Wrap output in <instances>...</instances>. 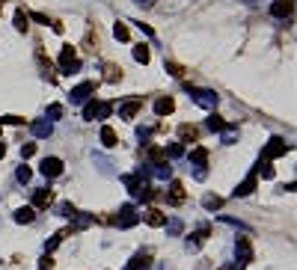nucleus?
Returning a JSON list of instances; mask_svg holds the SVG:
<instances>
[{
	"mask_svg": "<svg viewBox=\"0 0 297 270\" xmlns=\"http://www.w3.org/2000/svg\"><path fill=\"white\" fill-rule=\"evenodd\" d=\"M134 59H137V62H143V65H146V62H149V59H152V54H149V45H143V42H140V45H137V48H134Z\"/></svg>",
	"mask_w": 297,
	"mask_h": 270,
	"instance_id": "23",
	"label": "nucleus"
},
{
	"mask_svg": "<svg viewBox=\"0 0 297 270\" xmlns=\"http://www.w3.org/2000/svg\"><path fill=\"white\" fill-rule=\"evenodd\" d=\"M36 155V143H27V146H21V158H33Z\"/></svg>",
	"mask_w": 297,
	"mask_h": 270,
	"instance_id": "35",
	"label": "nucleus"
},
{
	"mask_svg": "<svg viewBox=\"0 0 297 270\" xmlns=\"http://www.w3.org/2000/svg\"><path fill=\"white\" fill-rule=\"evenodd\" d=\"M125 270H149V253H137V256L128 262Z\"/></svg>",
	"mask_w": 297,
	"mask_h": 270,
	"instance_id": "17",
	"label": "nucleus"
},
{
	"mask_svg": "<svg viewBox=\"0 0 297 270\" xmlns=\"http://www.w3.org/2000/svg\"><path fill=\"white\" fill-rule=\"evenodd\" d=\"M59 65H62V71H65V74H71V71H77V68H80V59H77V54H74V48H71V45H65V48L59 51Z\"/></svg>",
	"mask_w": 297,
	"mask_h": 270,
	"instance_id": "1",
	"label": "nucleus"
},
{
	"mask_svg": "<svg viewBox=\"0 0 297 270\" xmlns=\"http://www.w3.org/2000/svg\"><path fill=\"white\" fill-rule=\"evenodd\" d=\"M65 238H68V229H62V232H57V235H54V238H51V241L45 244V256H51V253H54V250H57V247H59V244L65 241Z\"/></svg>",
	"mask_w": 297,
	"mask_h": 270,
	"instance_id": "20",
	"label": "nucleus"
},
{
	"mask_svg": "<svg viewBox=\"0 0 297 270\" xmlns=\"http://www.w3.org/2000/svg\"><path fill=\"white\" fill-rule=\"evenodd\" d=\"M48 116H51V119H59V116H62V107H59V104H51V107H48Z\"/></svg>",
	"mask_w": 297,
	"mask_h": 270,
	"instance_id": "37",
	"label": "nucleus"
},
{
	"mask_svg": "<svg viewBox=\"0 0 297 270\" xmlns=\"http://www.w3.org/2000/svg\"><path fill=\"white\" fill-rule=\"evenodd\" d=\"M30 175H33V172H30V166H18V181H24V184H27V181H30Z\"/></svg>",
	"mask_w": 297,
	"mask_h": 270,
	"instance_id": "36",
	"label": "nucleus"
},
{
	"mask_svg": "<svg viewBox=\"0 0 297 270\" xmlns=\"http://www.w3.org/2000/svg\"><path fill=\"white\" fill-rule=\"evenodd\" d=\"M190 95H193V101L202 104V107H214V104H217V95L208 92V89H190Z\"/></svg>",
	"mask_w": 297,
	"mask_h": 270,
	"instance_id": "8",
	"label": "nucleus"
},
{
	"mask_svg": "<svg viewBox=\"0 0 297 270\" xmlns=\"http://www.w3.org/2000/svg\"><path fill=\"white\" fill-rule=\"evenodd\" d=\"M292 9H295V3H292V0H277V3L271 6V15L286 18V15H292Z\"/></svg>",
	"mask_w": 297,
	"mask_h": 270,
	"instance_id": "13",
	"label": "nucleus"
},
{
	"mask_svg": "<svg viewBox=\"0 0 297 270\" xmlns=\"http://www.w3.org/2000/svg\"><path fill=\"white\" fill-rule=\"evenodd\" d=\"M51 202H54V193L48 190V187H42V190H36L33 193V211H45V208H51Z\"/></svg>",
	"mask_w": 297,
	"mask_h": 270,
	"instance_id": "6",
	"label": "nucleus"
},
{
	"mask_svg": "<svg viewBox=\"0 0 297 270\" xmlns=\"http://www.w3.org/2000/svg\"><path fill=\"white\" fill-rule=\"evenodd\" d=\"M205 241H208V226H202L196 235H190V238H187V250H190V253H196Z\"/></svg>",
	"mask_w": 297,
	"mask_h": 270,
	"instance_id": "11",
	"label": "nucleus"
},
{
	"mask_svg": "<svg viewBox=\"0 0 297 270\" xmlns=\"http://www.w3.org/2000/svg\"><path fill=\"white\" fill-rule=\"evenodd\" d=\"M167 229H170V232H173V235H178V232H181V223H178V220H173V223H170V226H167Z\"/></svg>",
	"mask_w": 297,
	"mask_h": 270,
	"instance_id": "42",
	"label": "nucleus"
},
{
	"mask_svg": "<svg viewBox=\"0 0 297 270\" xmlns=\"http://www.w3.org/2000/svg\"><path fill=\"white\" fill-rule=\"evenodd\" d=\"M98 48H101V39H98V33H95V30H89V33L83 36V51L98 54Z\"/></svg>",
	"mask_w": 297,
	"mask_h": 270,
	"instance_id": "14",
	"label": "nucleus"
},
{
	"mask_svg": "<svg viewBox=\"0 0 297 270\" xmlns=\"http://www.w3.org/2000/svg\"><path fill=\"white\" fill-rule=\"evenodd\" d=\"M143 220H146L149 226H155V229H158V226H167V214L158 211V208H149V211L143 214Z\"/></svg>",
	"mask_w": 297,
	"mask_h": 270,
	"instance_id": "10",
	"label": "nucleus"
},
{
	"mask_svg": "<svg viewBox=\"0 0 297 270\" xmlns=\"http://www.w3.org/2000/svg\"><path fill=\"white\" fill-rule=\"evenodd\" d=\"M110 110H113V104H110V101H98V104H95V116H98V119H107V116H110Z\"/></svg>",
	"mask_w": 297,
	"mask_h": 270,
	"instance_id": "26",
	"label": "nucleus"
},
{
	"mask_svg": "<svg viewBox=\"0 0 297 270\" xmlns=\"http://www.w3.org/2000/svg\"><path fill=\"white\" fill-rule=\"evenodd\" d=\"M39 169H42L45 178H57V175H62V161L59 158H45Z\"/></svg>",
	"mask_w": 297,
	"mask_h": 270,
	"instance_id": "5",
	"label": "nucleus"
},
{
	"mask_svg": "<svg viewBox=\"0 0 297 270\" xmlns=\"http://www.w3.org/2000/svg\"><path fill=\"white\" fill-rule=\"evenodd\" d=\"M0 122H3V125H21L24 119H21V116H12V113H9V116H3Z\"/></svg>",
	"mask_w": 297,
	"mask_h": 270,
	"instance_id": "38",
	"label": "nucleus"
},
{
	"mask_svg": "<svg viewBox=\"0 0 297 270\" xmlns=\"http://www.w3.org/2000/svg\"><path fill=\"white\" fill-rule=\"evenodd\" d=\"M113 36H116L119 42H128V39H131V30H128L125 24H116V27H113Z\"/></svg>",
	"mask_w": 297,
	"mask_h": 270,
	"instance_id": "27",
	"label": "nucleus"
},
{
	"mask_svg": "<svg viewBox=\"0 0 297 270\" xmlns=\"http://www.w3.org/2000/svg\"><path fill=\"white\" fill-rule=\"evenodd\" d=\"M104 77L113 83V80H119V77H122V68H116V65H107V74H104Z\"/></svg>",
	"mask_w": 297,
	"mask_h": 270,
	"instance_id": "32",
	"label": "nucleus"
},
{
	"mask_svg": "<svg viewBox=\"0 0 297 270\" xmlns=\"http://www.w3.org/2000/svg\"><path fill=\"white\" fill-rule=\"evenodd\" d=\"M235 256H238L241 268H247L253 262V244H250V238H238L235 241Z\"/></svg>",
	"mask_w": 297,
	"mask_h": 270,
	"instance_id": "3",
	"label": "nucleus"
},
{
	"mask_svg": "<svg viewBox=\"0 0 297 270\" xmlns=\"http://www.w3.org/2000/svg\"><path fill=\"white\" fill-rule=\"evenodd\" d=\"M220 205H223V199H220V196H211V193H208V196H202V208H208V211H217Z\"/></svg>",
	"mask_w": 297,
	"mask_h": 270,
	"instance_id": "25",
	"label": "nucleus"
},
{
	"mask_svg": "<svg viewBox=\"0 0 297 270\" xmlns=\"http://www.w3.org/2000/svg\"><path fill=\"white\" fill-rule=\"evenodd\" d=\"M190 161H193V163H199V166H205L208 152H205V149H193V152H190Z\"/></svg>",
	"mask_w": 297,
	"mask_h": 270,
	"instance_id": "28",
	"label": "nucleus"
},
{
	"mask_svg": "<svg viewBox=\"0 0 297 270\" xmlns=\"http://www.w3.org/2000/svg\"><path fill=\"white\" fill-rule=\"evenodd\" d=\"M27 21H30V18H27V12H24V9H18V12H15V30L27 33V27H30Z\"/></svg>",
	"mask_w": 297,
	"mask_h": 270,
	"instance_id": "24",
	"label": "nucleus"
},
{
	"mask_svg": "<svg viewBox=\"0 0 297 270\" xmlns=\"http://www.w3.org/2000/svg\"><path fill=\"white\" fill-rule=\"evenodd\" d=\"M51 268H54V259H51V256H45V259L39 262V270H51Z\"/></svg>",
	"mask_w": 297,
	"mask_h": 270,
	"instance_id": "39",
	"label": "nucleus"
},
{
	"mask_svg": "<svg viewBox=\"0 0 297 270\" xmlns=\"http://www.w3.org/2000/svg\"><path fill=\"white\" fill-rule=\"evenodd\" d=\"M256 184H259V181H256V175H247V178L235 187V196H250V193L256 190Z\"/></svg>",
	"mask_w": 297,
	"mask_h": 270,
	"instance_id": "16",
	"label": "nucleus"
},
{
	"mask_svg": "<svg viewBox=\"0 0 297 270\" xmlns=\"http://www.w3.org/2000/svg\"><path fill=\"white\" fill-rule=\"evenodd\" d=\"M259 172H262V178H274V166H271V161L259 163Z\"/></svg>",
	"mask_w": 297,
	"mask_h": 270,
	"instance_id": "33",
	"label": "nucleus"
},
{
	"mask_svg": "<svg viewBox=\"0 0 297 270\" xmlns=\"http://www.w3.org/2000/svg\"><path fill=\"white\" fill-rule=\"evenodd\" d=\"M164 155H167V158H181V155H184V146H181V143H176V146L164 149Z\"/></svg>",
	"mask_w": 297,
	"mask_h": 270,
	"instance_id": "31",
	"label": "nucleus"
},
{
	"mask_svg": "<svg viewBox=\"0 0 297 270\" xmlns=\"http://www.w3.org/2000/svg\"><path fill=\"white\" fill-rule=\"evenodd\" d=\"M167 68H170V74H176V77H181V74H184V68H181L178 62H173V59L167 62Z\"/></svg>",
	"mask_w": 297,
	"mask_h": 270,
	"instance_id": "34",
	"label": "nucleus"
},
{
	"mask_svg": "<svg viewBox=\"0 0 297 270\" xmlns=\"http://www.w3.org/2000/svg\"><path fill=\"white\" fill-rule=\"evenodd\" d=\"M137 223H140L137 208H134V205H122V208H119V217H116V226H119V229H131V226H137Z\"/></svg>",
	"mask_w": 297,
	"mask_h": 270,
	"instance_id": "2",
	"label": "nucleus"
},
{
	"mask_svg": "<svg viewBox=\"0 0 297 270\" xmlns=\"http://www.w3.org/2000/svg\"><path fill=\"white\" fill-rule=\"evenodd\" d=\"M3 155H6V146H3V143H0V158H3Z\"/></svg>",
	"mask_w": 297,
	"mask_h": 270,
	"instance_id": "44",
	"label": "nucleus"
},
{
	"mask_svg": "<svg viewBox=\"0 0 297 270\" xmlns=\"http://www.w3.org/2000/svg\"><path fill=\"white\" fill-rule=\"evenodd\" d=\"M33 220H36V211L30 205H24V208L15 211V223H33Z\"/></svg>",
	"mask_w": 297,
	"mask_h": 270,
	"instance_id": "21",
	"label": "nucleus"
},
{
	"mask_svg": "<svg viewBox=\"0 0 297 270\" xmlns=\"http://www.w3.org/2000/svg\"><path fill=\"white\" fill-rule=\"evenodd\" d=\"M208 128H211V131H226V122H223L220 116H208Z\"/></svg>",
	"mask_w": 297,
	"mask_h": 270,
	"instance_id": "30",
	"label": "nucleus"
},
{
	"mask_svg": "<svg viewBox=\"0 0 297 270\" xmlns=\"http://www.w3.org/2000/svg\"><path fill=\"white\" fill-rule=\"evenodd\" d=\"M167 202H170V205H181V202H184V184H181V181H173V184H170Z\"/></svg>",
	"mask_w": 297,
	"mask_h": 270,
	"instance_id": "9",
	"label": "nucleus"
},
{
	"mask_svg": "<svg viewBox=\"0 0 297 270\" xmlns=\"http://www.w3.org/2000/svg\"><path fill=\"white\" fill-rule=\"evenodd\" d=\"M116 140H119V137H116V131H113L110 125H104V128H101V143H104L107 149H113V146H116Z\"/></svg>",
	"mask_w": 297,
	"mask_h": 270,
	"instance_id": "22",
	"label": "nucleus"
},
{
	"mask_svg": "<svg viewBox=\"0 0 297 270\" xmlns=\"http://www.w3.org/2000/svg\"><path fill=\"white\" fill-rule=\"evenodd\" d=\"M140 107H143V98H131V101H125V104H122V119H134Z\"/></svg>",
	"mask_w": 297,
	"mask_h": 270,
	"instance_id": "15",
	"label": "nucleus"
},
{
	"mask_svg": "<svg viewBox=\"0 0 297 270\" xmlns=\"http://www.w3.org/2000/svg\"><path fill=\"white\" fill-rule=\"evenodd\" d=\"M95 92V80H86V83H77L74 89H71V101L74 104H80V101H86L89 95Z\"/></svg>",
	"mask_w": 297,
	"mask_h": 270,
	"instance_id": "7",
	"label": "nucleus"
},
{
	"mask_svg": "<svg viewBox=\"0 0 297 270\" xmlns=\"http://www.w3.org/2000/svg\"><path fill=\"white\" fill-rule=\"evenodd\" d=\"M196 137H199V131H196L193 125H178V140H181V143H193Z\"/></svg>",
	"mask_w": 297,
	"mask_h": 270,
	"instance_id": "19",
	"label": "nucleus"
},
{
	"mask_svg": "<svg viewBox=\"0 0 297 270\" xmlns=\"http://www.w3.org/2000/svg\"><path fill=\"white\" fill-rule=\"evenodd\" d=\"M137 3H140V6H152L155 0H137Z\"/></svg>",
	"mask_w": 297,
	"mask_h": 270,
	"instance_id": "43",
	"label": "nucleus"
},
{
	"mask_svg": "<svg viewBox=\"0 0 297 270\" xmlns=\"http://www.w3.org/2000/svg\"><path fill=\"white\" fill-rule=\"evenodd\" d=\"M289 152V143L283 140V137H274L268 146H265V161H274V158H283Z\"/></svg>",
	"mask_w": 297,
	"mask_h": 270,
	"instance_id": "4",
	"label": "nucleus"
},
{
	"mask_svg": "<svg viewBox=\"0 0 297 270\" xmlns=\"http://www.w3.org/2000/svg\"><path fill=\"white\" fill-rule=\"evenodd\" d=\"M27 18H33V21H39V24H48V15H42V12H33V15H27Z\"/></svg>",
	"mask_w": 297,
	"mask_h": 270,
	"instance_id": "40",
	"label": "nucleus"
},
{
	"mask_svg": "<svg viewBox=\"0 0 297 270\" xmlns=\"http://www.w3.org/2000/svg\"><path fill=\"white\" fill-rule=\"evenodd\" d=\"M30 131H33V137H39V140H42V137H51L54 125H51V122H33V125H30Z\"/></svg>",
	"mask_w": 297,
	"mask_h": 270,
	"instance_id": "18",
	"label": "nucleus"
},
{
	"mask_svg": "<svg viewBox=\"0 0 297 270\" xmlns=\"http://www.w3.org/2000/svg\"><path fill=\"white\" fill-rule=\"evenodd\" d=\"M59 211H62V214H65V217H74V208H71V205H68V202H62V205H59Z\"/></svg>",
	"mask_w": 297,
	"mask_h": 270,
	"instance_id": "41",
	"label": "nucleus"
},
{
	"mask_svg": "<svg viewBox=\"0 0 297 270\" xmlns=\"http://www.w3.org/2000/svg\"><path fill=\"white\" fill-rule=\"evenodd\" d=\"M95 104H98L95 98H92V101H86V107H83V119H86V122H92V119H95Z\"/></svg>",
	"mask_w": 297,
	"mask_h": 270,
	"instance_id": "29",
	"label": "nucleus"
},
{
	"mask_svg": "<svg viewBox=\"0 0 297 270\" xmlns=\"http://www.w3.org/2000/svg\"><path fill=\"white\" fill-rule=\"evenodd\" d=\"M173 110H176V101H173L170 95H164V98L155 101V113H158V116H170Z\"/></svg>",
	"mask_w": 297,
	"mask_h": 270,
	"instance_id": "12",
	"label": "nucleus"
}]
</instances>
